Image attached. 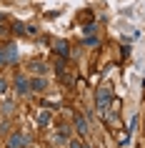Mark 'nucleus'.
<instances>
[{
	"label": "nucleus",
	"instance_id": "ddd939ff",
	"mask_svg": "<svg viewBox=\"0 0 145 148\" xmlns=\"http://www.w3.org/2000/svg\"><path fill=\"white\" fill-rule=\"evenodd\" d=\"M83 148H93V146H83Z\"/></svg>",
	"mask_w": 145,
	"mask_h": 148
},
{
	"label": "nucleus",
	"instance_id": "7ed1b4c3",
	"mask_svg": "<svg viewBox=\"0 0 145 148\" xmlns=\"http://www.w3.org/2000/svg\"><path fill=\"white\" fill-rule=\"evenodd\" d=\"M25 143H28V138L20 136V133H13L8 138V148H25Z\"/></svg>",
	"mask_w": 145,
	"mask_h": 148
},
{
	"label": "nucleus",
	"instance_id": "39448f33",
	"mask_svg": "<svg viewBox=\"0 0 145 148\" xmlns=\"http://www.w3.org/2000/svg\"><path fill=\"white\" fill-rule=\"evenodd\" d=\"M75 128H78L80 136H85V133H88V121H85L83 116H75Z\"/></svg>",
	"mask_w": 145,
	"mask_h": 148
},
{
	"label": "nucleus",
	"instance_id": "1a4fd4ad",
	"mask_svg": "<svg viewBox=\"0 0 145 148\" xmlns=\"http://www.w3.org/2000/svg\"><path fill=\"white\" fill-rule=\"evenodd\" d=\"M33 70H35V73H45V65H43V63H33Z\"/></svg>",
	"mask_w": 145,
	"mask_h": 148
},
{
	"label": "nucleus",
	"instance_id": "9d476101",
	"mask_svg": "<svg viewBox=\"0 0 145 148\" xmlns=\"http://www.w3.org/2000/svg\"><path fill=\"white\" fill-rule=\"evenodd\" d=\"M85 45H98V38H85Z\"/></svg>",
	"mask_w": 145,
	"mask_h": 148
},
{
	"label": "nucleus",
	"instance_id": "f03ea898",
	"mask_svg": "<svg viewBox=\"0 0 145 148\" xmlns=\"http://www.w3.org/2000/svg\"><path fill=\"white\" fill-rule=\"evenodd\" d=\"M110 103H113V95H110V88L100 86V90H98V110H108V108H110Z\"/></svg>",
	"mask_w": 145,
	"mask_h": 148
},
{
	"label": "nucleus",
	"instance_id": "20e7f679",
	"mask_svg": "<svg viewBox=\"0 0 145 148\" xmlns=\"http://www.w3.org/2000/svg\"><path fill=\"white\" fill-rule=\"evenodd\" d=\"M15 90H18L20 95L30 93V83H28V78H23V75H18V78H15Z\"/></svg>",
	"mask_w": 145,
	"mask_h": 148
},
{
	"label": "nucleus",
	"instance_id": "f8f14e48",
	"mask_svg": "<svg viewBox=\"0 0 145 148\" xmlns=\"http://www.w3.org/2000/svg\"><path fill=\"white\" fill-rule=\"evenodd\" d=\"M70 148H83V146H80L78 140H73V143H70Z\"/></svg>",
	"mask_w": 145,
	"mask_h": 148
},
{
	"label": "nucleus",
	"instance_id": "423d86ee",
	"mask_svg": "<svg viewBox=\"0 0 145 148\" xmlns=\"http://www.w3.org/2000/svg\"><path fill=\"white\" fill-rule=\"evenodd\" d=\"M45 78H33L30 80V90H45Z\"/></svg>",
	"mask_w": 145,
	"mask_h": 148
},
{
	"label": "nucleus",
	"instance_id": "6e6552de",
	"mask_svg": "<svg viewBox=\"0 0 145 148\" xmlns=\"http://www.w3.org/2000/svg\"><path fill=\"white\" fill-rule=\"evenodd\" d=\"M55 50H58V53H60L63 58H65V55H68V43H65V40H60V43L55 45Z\"/></svg>",
	"mask_w": 145,
	"mask_h": 148
},
{
	"label": "nucleus",
	"instance_id": "0eeeda50",
	"mask_svg": "<svg viewBox=\"0 0 145 148\" xmlns=\"http://www.w3.org/2000/svg\"><path fill=\"white\" fill-rule=\"evenodd\" d=\"M38 123L40 125H48V123H50V110H43V113H40V116H38Z\"/></svg>",
	"mask_w": 145,
	"mask_h": 148
},
{
	"label": "nucleus",
	"instance_id": "f257e3e1",
	"mask_svg": "<svg viewBox=\"0 0 145 148\" xmlns=\"http://www.w3.org/2000/svg\"><path fill=\"white\" fill-rule=\"evenodd\" d=\"M20 53H18L15 45H0V65H5V63H18Z\"/></svg>",
	"mask_w": 145,
	"mask_h": 148
},
{
	"label": "nucleus",
	"instance_id": "9b49d317",
	"mask_svg": "<svg viewBox=\"0 0 145 148\" xmlns=\"http://www.w3.org/2000/svg\"><path fill=\"white\" fill-rule=\"evenodd\" d=\"M5 88H8V83H5V78H0V93H5Z\"/></svg>",
	"mask_w": 145,
	"mask_h": 148
},
{
	"label": "nucleus",
	"instance_id": "4468645a",
	"mask_svg": "<svg viewBox=\"0 0 145 148\" xmlns=\"http://www.w3.org/2000/svg\"><path fill=\"white\" fill-rule=\"evenodd\" d=\"M0 20H3V15H0Z\"/></svg>",
	"mask_w": 145,
	"mask_h": 148
}]
</instances>
